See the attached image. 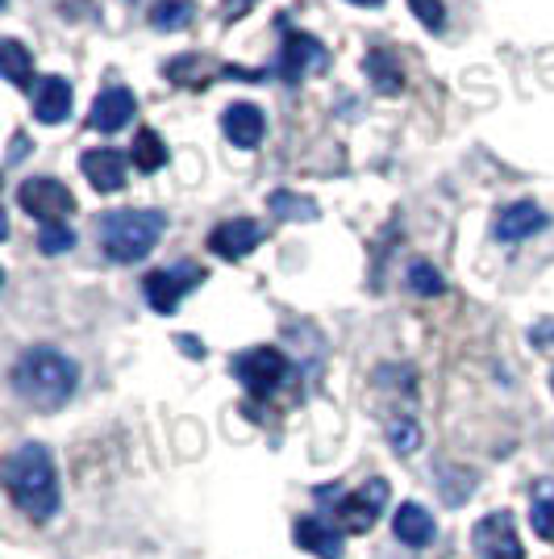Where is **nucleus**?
<instances>
[{
	"mask_svg": "<svg viewBox=\"0 0 554 559\" xmlns=\"http://www.w3.org/2000/svg\"><path fill=\"white\" fill-rule=\"evenodd\" d=\"M546 226H551V217H546L542 205L517 201V205L501 210V217H496V238L501 242H526V238H533V234L546 230Z\"/></svg>",
	"mask_w": 554,
	"mask_h": 559,
	"instance_id": "nucleus-12",
	"label": "nucleus"
},
{
	"mask_svg": "<svg viewBox=\"0 0 554 559\" xmlns=\"http://www.w3.org/2000/svg\"><path fill=\"white\" fill-rule=\"evenodd\" d=\"M167 213L159 210H113L100 217V247L113 263H138L159 247Z\"/></svg>",
	"mask_w": 554,
	"mask_h": 559,
	"instance_id": "nucleus-3",
	"label": "nucleus"
},
{
	"mask_svg": "<svg viewBox=\"0 0 554 559\" xmlns=\"http://www.w3.org/2000/svg\"><path fill=\"white\" fill-rule=\"evenodd\" d=\"M258 242H263V226L251 222V217H230V222H221L217 230L208 234V251L217 259H230V263L246 259Z\"/></svg>",
	"mask_w": 554,
	"mask_h": 559,
	"instance_id": "nucleus-10",
	"label": "nucleus"
},
{
	"mask_svg": "<svg viewBox=\"0 0 554 559\" xmlns=\"http://www.w3.org/2000/svg\"><path fill=\"white\" fill-rule=\"evenodd\" d=\"M221 130H226V139H230L233 146L254 151V146L263 142V134H267V117H263V109H258V105L238 100V105H230V109H226V117H221Z\"/></svg>",
	"mask_w": 554,
	"mask_h": 559,
	"instance_id": "nucleus-13",
	"label": "nucleus"
},
{
	"mask_svg": "<svg viewBox=\"0 0 554 559\" xmlns=\"http://www.w3.org/2000/svg\"><path fill=\"white\" fill-rule=\"evenodd\" d=\"M388 443H393V451L409 455V451H417V447H421V426H417L409 414H405V418H393V421H388Z\"/></svg>",
	"mask_w": 554,
	"mask_h": 559,
	"instance_id": "nucleus-25",
	"label": "nucleus"
},
{
	"mask_svg": "<svg viewBox=\"0 0 554 559\" xmlns=\"http://www.w3.org/2000/svg\"><path fill=\"white\" fill-rule=\"evenodd\" d=\"M325 63V50L322 43L313 38V34H288L284 38V47H279V75L288 80V84H301L304 71Z\"/></svg>",
	"mask_w": 554,
	"mask_h": 559,
	"instance_id": "nucleus-11",
	"label": "nucleus"
},
{
	"mask_svg": "<svg viewBox=\"0 0 554 559\" xmlns=\"http://www.w3.org/2000/svg\"><path fill=\"white\" fill-rule=\"evenodd\" d=\"M350 4H363V9H380L384 0H350Z\"/></svg>",
	"mask_w": 554,
	"mask_h": 559,
	"instance_id": "nucleus-32",
	"label": "nucleus"
},
{
	"mask_svg": "<svg viewBox=\"0 0 554 559\" xmlns=\"http://www.w3.org/2000/svg\"><path fill=\"white\" fill-rule=\"evenodd\" d=\"M4 489L13 497V506L34 518V522H50L59 513V472H55V460L43 443H25L17 447L9 460H4Z\"/></svg>",
	"mask_w": 554,
	"mask_h": 559,
	"instance_id": "nucleus-1",
	"label": "nucleus"
},
{
	"mask_svg": "<svg viewBox=\"0 0 554 559\" xmlns=\"http://www.w3.org/2000/svg\"><path fill=\"white\" fill-rule=\"evenodd\" d=\"M80 167H84V176H88V185H93L96 192H121V188H125V155L113 151V146L88 151V155L80 159Z\"/></svg>",
	"mask_w": 554,
	"mask_h": 559,
	"instance_id": "nucleus-14",
	"label": "nucleus"
},
{
	"mask_svg": "<svg viewBox=\"0 0 554 559\" xmlns=\"http://www.w3.org/2000/svg\"><path fill=\"white\" fill-rule=\"evenodd\" d=\"M130 159H134L138 171H159V167L167 164V146H162V139L155 134V130H138V134H134Z\"/></svg>",
	"mask_w": 554,
	"mask_h": 559,
	"instance_id": "nucleus-22",
	"label": "nucleus"
},
{
	"mask_svg": "<svg viewBox=\"0 0 554 559\" xmlns=\"http://www.w3.org/2000/svg\"><path fill=\"white\" fill-rule=\"evenodd\" d=\"M80 384V364L59 347H29L13 364V389L34 409H63Z\"/></svg>",
	"mask_w": 554,
	"mask_h": 559,
	"instance_id": "nucleus-2",
	"label": "nucleus"
},
{
	"mask_svg": "<svg viewBox=\"0 0 554 559\" xmlns=\"http://www.w3.org/2000/svg\"><path fill=\"white\" fill-rule=\"evenodd\" d=\"M17 205H22L38 226H68V217L75 213V197L63 180L55 176H29L17 188Z\"/></svg>",
	"mask_w": 554,
	"mask_h": 559,
	"instance_id": "nucleus-4",
	"label": "nucleus"
},
{
	"mask_svg": "<svg viewBox=\"0 0 554 559\" xmlns=\"http://www.w3.org/2000/svg\"><path fill=\"white\" fill-rule=\"evenodd\" d=\"M254 4H258V0H221V13H226V22L233 25V22H242Z\"/></svg>",
	"mask_w": 554,
	"mask_h": 559,
	"instance_id": "nucleus-28",
	"label": "nucleus"
},
{
	"mask_svg": "<svg viewBox=\"0 0 554 559\" xmlns=\"http://www.w3.org/2000/svg\"><path fill=\"white\" fill-rule=\"evenodd\" d=\"M71 114V84L63 75H43L34 88V117L43 126H59Z\"/></svg>",
	"mask_w": 554,
	"mask_h": 559,
	"instance_id": "nucleus-16",
	"label": "nucleus"
},
{
	"mask_svg": "<svg viewBox=\"0 0 554 559\" xmlns=\"http://www.w3.org/2000/svg\"><path fill=\"white\" fill-rule=\"evenodd\" d=\"M267 210L276 213L279 222H313L317 217V201H309L301 192H288V188H276L267 197Z\"/></svg>",
	"mask_w": 554,
	"mask_h": 559,
	"instance_id": "nucleus-19",
	"label": "nucleus"
},
{
	"mask_svg": "<svg viewBox=\"0 0 554 559\" xmlns=\"http://www.w3.org/2000/svg\"><path fill=\"white\" fill-rule=\"evenodd\" d=\"M417 13V22L425 25V29H442L446 25V9H442V0H409Z\"/></svg>",
	"mask_w": 554,
	"mask_h": 559,
	"instance_id": "nucleus-27",
	"label": "nucleus"
},
{
	"mask_svg": "<svg viewBox=\"0 0 554 559\" xmlns=\"http://www.w3.org/2000/svg\"><path fill=\"white\" fill-rule=\"evenodd\" d=\"M150 25L162 29V34H180L192 25V0H159L150 9Z\"/></svg>",
	"mask_w": 554,
	"mask_h": 559,
	"instance_id": "nucleus-21",
	"label": "nucleus"
},
{
	"mask_svg": "<svg viewBox=\"0 0 554 559\" xmlns=\"http://www.w3.org/2000/svg\"><path fill=\"white\" fill-rule=\"evenodd\" d=\"M551 384H554V380H551Z\"/></svg>",
	"mask_w": 554,
	"mask_h": 559,
	"instance_id": "nucleus-33",
	"label": "nucleus"
},
{
	"mask_svg": "<svg viewBox=\"0 0 554 559\" xmlns=\"http://www.w3.org/2000/svg\"><path fill=\"white\" fill-rule=\"evenodd\" d=\"M530 518L542 538H554V480H542L530 489Z\"/></svg>",
	"mask_w": 554,
	"mask_h": 559,
	"instance_id": "nucleus-20",
	"label": "nucleus"
},
{
	"mask_svg": "<svg viewBox=\"0 0 554 559\" xmlns=\"http://www.w3.org/2000/svg\"><path fill=\"white\" fill-rule=\"evenodd\" d=\"M138 114V96L130 93V88H121V84H109V88H100V96L93 100V114H88V126L100 130V134H117V130H125L130 121Z\"/></svg>",
	"mask_w": 554,
	"mask_h": 559,
	"instance_id": "nucleus-9",
	"label": "nucleus"
},
{
	"mask_svg": "<svg viewBox=\"0 0 554 559\" xmlns=\"http://www.w3.org/2000/svg\"><path fill=\"white\" fill-rule=\"evenodd\" d=\"M530 338H533V343H554V322H551V326H538Z\"/></svg>",
	"mask_w": 554,
	"mask_h": 559,
	"instance_id": "nucleus-31",
	"label": "nucleus"
},
{
	"mask_svg": "<svg viewBox=\"0 0 554 559\" xmlns=\"http://www.w3.org/2000/svg\"><path fill=\"white\" fill-rule=\"evenodd\" d=\"M180 347H184L188 355H192V359H201V355H205V347H201L196 338H188V334H184V338H180Z\"/></svg>",
	"mask_w": 554,
	"mask_h": 559,
	"instance_id": "nucleus-30",
	"label": "nucleus"
},
{
	"mask_svg": "<svg viewBox=\"0 0 554 559\" xmlns=\"http://www.w3.org/2000/svg\"><path fill=\"white\" fill-rule=\"evenodd\" d=\"M388 506V480H368V485H359V489L342 497L338 501V522L347 526V531H371L375 526V518L384 513Z\"/></svg>",
	"mask_w": 554,
	"mask_h": 559,
	"instance_id": "nucleus-8",
	"label": "nucleus"
},
{
	"mask_svg": "<svg viewBox=\"0 0 554 559\" xmlns=\"http://www.w3.org/2000/svg\"><path fill=\"white\" fill-rule=\"evenodd\" d=\"M0 63H4V80L17 84V88H22L25 80H29V71H34V59H29V50L17 38H4L0 43Z\"/></svg>",
	"mask_w": 554,
	"mask_h": 559,
	"instance_id": "nucleus-23",
	"label": "nucleus"
},
{
	"mask_svg": "<svg viewBox=\"0 0 554 559\" xmlns=\"http://www.w3.org/2000/svg\"><path fill=\"white\" fill-rule=\"evenodd\" d=\"M393 531L405 547H430V543H434V518L421 510L417 501H409V506H400V510H396Z\"/></svg>",
	"mask_w": 554,
	"mask_h": 559,
	"instance_id": "nucleus-17",
	"label": "nucleus"
},
{
	"mask_svg": "<svg viewBox=\"0 0 554 559\" xmlns=\"http://www.w3.org/2000/svg\"><path fill=\"white\" fill-rule=\"evenodd\" d=\"M230 368H233V376L242 380L246 393L267 396L288 380V355L276 347H251V350H242V355H233Z\"/></svg>",
	"mask_w": 554,
	"mask_h": 559,
	"instance_id": "nucleus-6",
	"label": "nucleus"
},
{
	"mask_svg": "<svg viewBox=\"0 0 554 559\" xmlns=\"http://www.w3.org/2000/svg\"><path fill=\"white\" fill-rule=\"evenodd\" d=\"M201 284H205V267H196V263H176V267L150 272V276L142 280V293H146V305L167 318V313H176L180 301H184L192 288H201Z\"/></svg>",
	"mask_w": 554,
	"mask_h": 559,
	"instance_id": "nucleus-5",
	"label": "nucleus"
},
{
	"mask_svg": "<svg viewBox=\"0 0 554 559\" xmlns=\"http://www.w3.org/2000/svg\"><path fill=\"white\" fill-rule=\"evenodd\" d=\"M471 551H475V559H526L521 535L513 526V513H484L471 531Z\"/></svg>",
	"mask_w": 554,
	"mask_h": 559,
	"instance_id": "nucleus-7",
	"label": "nucleus"
},
{
	"mask_svg": "<svg viewBox=\"0 0 554 559\" xmlns=\"http://www.w3.org/2000/svg\"><path fill=\"white\" fill-rule=\"evenodd\" d=\"M405 280H409V288H413L417 297H438L442 288H446V284H442V272L434 267V263H425V259L409 263Z\"/></svg>",
	"mask_w": 554,
	"mask_h": 559,
	"instance_id": "nucleus-24",
	"label": "nucleus"
},
{
	"mask_svg": "<svg viewBox=\"0 0 554 559\" xmlns=\"http://www.w3.org/2000/svg\"><path fill=\"white\" fill-rule=\"evenodd\" d=\"M25 155V134H13V151H9V164H17Z\"/></svg>",
	"mask_w": 554,
	"mask_h": 559,
	"instance_id": "nucleus-29",
	"label": "nucleus"
},
{
	"mask_svg": "<svg viewBox=\"0 0 554 559\" xmlns=\"http://www.w3.org/2000/svg\"><path fill=\"white\" fill-rule=\"evenodd\" d=\"M292 538L301 543L309 556L342 559V531H338V526H329V522H322V518H297Z\"/></svg>",
	"mask_w": 554,
	"mask_h": 559,
	"instance_id": "nucleus-15",
	"label": "nucleus"
},
{
	"mask_svg": "<svg viewBox=\"0 0 554 559\" xmlns=\"http://www.w3.org/2000/svg\"><path fill=\"white\" fill-rule=\"evenodd\" d=\"M363 68H368V80L375 84V93L384 96H396L405 88V71L396 63V55L388 47H375L368 50V59H363Z\"/></svg>",
	"mask_w": 554,
	"mask_h": 559,
	"instance_id": "nucleus-18",
	"label": "nucleus"
},
{
	"mask_svg": "<svg viewBox=\"0 0 554 559\" xmlns=\"http://www.w3.org/2000/svg\"><path fill=\"white\" fill-rule=\"evenodd\" d=\"M38 247H43V255H63L75 247V230L71 226H43L38 230Z\"/></svg>",
	"mask_w": 554,
	"mask_h": 559,
	"instance_id": "nucleus-26",
	"label": "nucleus"
}]
</instances>
